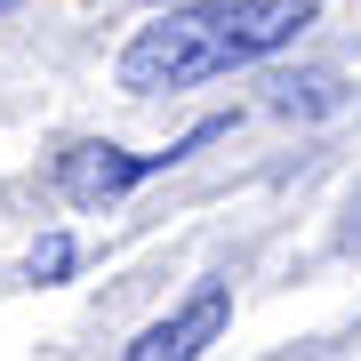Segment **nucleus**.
I'll use <instances>...</instances> for the list:
<instances>
[{
    "label": "nucleus",
    "instance_id": "obj_2",
    "mask_svg": "<svg viewBox=\"0 0 361 361\" xmlns=\"http://www.w3.org/2000/svg\"><path fill=\"white\" fill-rule=\"evenodd\" d=\"M225 121H201L193 137H177L169 153H121V145H73L65 161H56V185H65V201L73 209H104V201H121L137 177H153V169H169V161H185V153H201L209 137H217Z\"/></svg>",
    "mask_w": 361,
    "mask_h": 361
},
{
    "label": "nucleus",
    "instance_id": "obj_1",
    "mask_svg": "<svg viewBox=\"0 0 361 361\" xmlns=\"http://www.w3.org/2000/svg\"><path fill=\"white\" fill-rule=\"evenodd\" d=\"M313 25V0H209V8H169L153 16L129 49H121V89L153 97V89H193L233 65L289 49Z\"/></svg>",
    "mask_w": 361,
    "mask_h": 361
},
{
    "label": "nucleus",
    "instance_id": "obj_3",
    "mask_svg": "<svg viewBox=\"0 0 361 361\" xmlns=\"http://www.w3.org/2000/svg\"><path fill=\"white\" fill-rule=\"evenodd\" d=\"M225 322H233V281H201L169 322H153L121 361H201V353L225 337Z\"/></svg>",
    "mask_w": 361,
    "mask_h": 361
},
{
    "label": "nucleus",
    "instance_id": "obj_5",
    "mask_svg": "<svg viewBox=\"0 0 361 361\" xmlns=\"http://www.w3.org/2000/svg\"><path fill=\"white\" fill-rule=\"evenodd\" d=\"M0 8H16V0H0Z\"/></svg>",
    "mask_w": 361,
    "mask_h": 361
},
{
    "label": "nucleus",
    "instance_id": "obj_4",
    "mask_svg": "<svg viewBox=\"0 0 361 361\" xmlns=\"http://www.w3.org/2000/svg\"><path fill=\"white\" fill-rule=\"evenodd\" d=\"M65 273H73V233L32 241V281H65Z\"/></svg>",
    "mask_w": 361,
    "mask_h": 361
}]
</instances>
